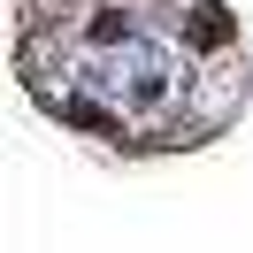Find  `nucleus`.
<instances>
[{"label": "nucleus", "mask_w": 253, "mask_h": 253, "mask_svg": "<svg viewBox=\"0 0 253 253\" xmlns=\"http://www.w3.org/2000/svg\"><path fill=\"white\" fill-rule=\"evenodd\" d=\"M222 39H230V16H222L215 0H207V8H192V46H222Z\"/></svg>", "instance_id": "obj_1"}]
</instances>
